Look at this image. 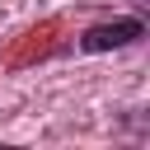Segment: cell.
Masks as SVG:
<instances>
[{"label":"cell","mask_w":150,"mask_h":150,"mask_svg":"<svg viewBox=\"0 0 150 150\" xmlns=\"http://www.w3.org/2000/svg\"><path fill=\"white\" fill-rule=\"evenodd\" d=\"M141 33H145L141 19H112V23H94V28H84L80 47H84V52H108V47H127V42H136Z\"/></svg>","instance_id":"1"},{"label":"cell","mask_w":150,"mask_h":150,"mask_svg":"<svg viewBox=\"0 0 150 150\" xmlns=\"http://www.w3.org/2000/svg\"><path fill=\"white\" fill-rule=\"evenodd\" d=\"M131 5H136V9H145V5H150V0H131Z\"/></svg>","instance_id":"2"}]
</instances>
